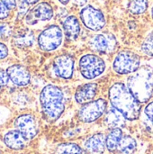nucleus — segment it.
I'll list each match as a JSON object with an SVG mask.
<instances>
[{"label":"nucleus","instance_id":"423d86ee","mask_svg":"<svg viewBox=\"0 0 153 154\" xmlns=\"http://www.w3.org/2000/svg\"><path fill=\"white\" fill-rule=\"evenodd\" d=\"M62 36V31L58 25H50L40 33L38 37L39 47L44 51H54L61 44Z\"/></svg>","mask_w":153,"mask_h":154},{"label":"nucleus","instance_id":"5701e85b","mask_svg":"<svg viewBox=\"0 0 153 154\" xmlns=\"http://www.w3.org/2000/svg\"><path fill=\"white\" fill-rule=\"evenodd\" d=\"M58 154H84V151L76 143H62L58 147Z\"/></svg>","mask_w":153,"mask_h":154},{"label":"nucleus","instance_id":"1a4fd4ad","mask_svg":"<svg viewBox=\"0 0 153 154\" xmlns=\"http://www.w3.org/2000/svg\"><path fill=\"white\" fill-rule=\"evenodd\" d=\"M89 45L96 52L108 54L115 51L117 47V41L112 33H100L92 37Z\"/></svg>","mask_w":153,"mask_h":154},{"label":"nucleus","instance_id":"6ab92c4d","mask_svg":"<svg viewBox=\"0 0 153 154\" xmlns=\"http://www.w3.org/2000/svg\"><path fill=\"white\" fill-rule=\"evenodd\" d=\"M123 136L124 135H123V132H122L121 128L111 129V131L108 133L107 136L106 137V149L111 152H114L117 151L119 143H120Z\"/></svg>","mask_w":153,"mask_h":154},{"label":"nucleus","instance_id":"393cba45","mask_svg":"<svg viewBox=\"0 0 153 154\" xmlns=\"http://www.w3.org/2000/svg\"><path fill=\"white\" fill-rule=\"evenodd\" d=\"M12 33V28L8 23H0V38L7 39Z\"/></svg>","mask_w":153,"mask_h":154},{"label":"nucleus","instance_id":"20e7f679","mask_svg":"<svg viewBox=\"0 0 153 154\" xmlns=\"http://www.w3.org/2000/svg\"><path fill=\"white\" fill-rule=\"evenodd\" d=\"M141 60L135 52L124 50L119 51L113 62V69L119 75L132 74L140 69Z\"/></svg>","mask_w":153,"mask_h":154},{"label":"nucleus","instance_id":"4468645a","mask_svg":"<svg viewBox=\"0 0 153 154\" xmlns=\"http://www.w3.org/2000/svg\"><path fill=\"white\" fill-rule=\"evenodd\" d=\"M97 93V85L96 83H87L82 86H79L75 93V99L77 103L85 105L87 104L96 97Z\"/></svg>","mask_w":153,"mask_h":154},{"label":"nucleus","instance_id":"a878e982","mask_svg":"<svg viewBox=\"0 0 153 154\" xmlns=\"http://www.w3.org/2000/svg\"><path fill=\"white\" fill-rule=\"evenodd\" d=\"M144 114L150 122L153 123V101L150 102L144 108Z\"/></svg>","mask_w":153,"mask_h":154},{"label":"nucleus","instance_id":"9d476101","mask_svg":"<svg viewBox=\"0 0 153 154\" xmlns=\"http://www.w3.org/2000/svg\"><path fill=\"white\" fill-rule=\"evenodd\" d=\"M74 59L68 54H63L55 58L52 68L57 77L63 79H69L74 73Z\"/></svg>","mask_w":153,"mask_h":154},{"label":"nucleus","instance_id":"6e6552de","mask_svg":"<svg viewBox=\"0 0 153 154\" xmlns=\"http://www.w3.org/2000/svg\"><path fill=\"white\" fill-rule=\"evenodd\" d=\"M80 19L84 25L92 31H99L106 24L104 14L92 5H87L80 11Z\"/></svg>","mask_w":153,"mask_h":154},{"label":"nucleus","instance_id":"9b49d317","mask_svg":"<svg viewBox=\"0 0 153 154\" xmlns=\"http://www.w3.org/2000/svg\"><path fill=\"white\" fill-rule=\"evenodd\" d=\"M14 126L27 140L34 138L38 133V125L36 119L32 115L19 116L14 121Z\"/></svg>","mask_w":153,"mask_h":154},{"label":"nucleus","instance_id":"2f4dec72","mask_svg":"<svg viewBox=\"0 0 153 154\" xmlns=\"http://www.w3.org/2000/svg\"><path fill=\"white\" fill-rule=\"evenodd\" d=\"M23 1L28 5H33V4H36L39 0H23Z\"/></svg>","mask_w":153,"mask_h":154},{"label":"nucleus","instance_id":"b1692460","mask_svg":"<svg viewBox=\"0 0 153 154\" xmlns=\"http://www.w3.org/2000/svg\"><path fill=\"white\" fill-rule=\"evenodd\" d=\"M142 51L150 57H153V31L144 39L142 44Z\"/></svg>","mask_w":153,"mask_h":154},{"label":"nucleus","instance_id":"c756f323","mask_svg":"<svg viewBox=\"0 0 153 154\" xmlns=\"http://www.w3.org/2000/svg\"><path fill=\"white\" fill-rule=\"evenodd\" d=\"M2 1L10 11L16 7V1L15 0H2Z\"/></svg>","mask_w":153,"mask_h":154},{"label":"nucleus","instance_id":"0eeeda50","mask_svg":"<svg viewBox=\"0 0 153 154\" xmlns=\"http://www.w3.org/2000/svg\"><path fill=\"white\" fill-rule=\"evenodd\" d=\"M107 102L104 98L93 100L85 104L78 111V118L81 122L90 124L100 118L106 111Z\"/></svg>","mask_w":153,"mask_h":154},{"label":"nucleus","instance_id":"bb28decb","mask_svg":"<svg viewBox=\"0 0 153 154\" xmlns=\"http://www.w3.org/2000/svg\"><path fill=\"white\" fill-rule=\"evenodd\" d=\"M10 13V10L6 7V5L3 3L2 0H0V20L5 19L8 17Z\"/></svg>","mask_w":153,"mask_h":154},{"label":"nucleus","instance_id":"2eb2a0df","mask_svg":"<svg viewBox=\"0 0 153 154\" xmlns=\"http://www.w3.org/2000/svg\"><path fill=\"white\" fill-rule=\"evenodd\" d=\"M85 150L90 154H102L106 146V136L103 134H96L85 142Z\"/></svg>","mask_w":153,"mask_h":154},{"label":"nucleus","instance_id":"7ed1b4c3","mask_svg":"<svg viewBox=\"0 0 153 154\" xmlns=\"http://www.w3.org/2000/svg\"><path fill=\"white\" fill-rule=\"evenodd\" d=\"M127 88L140 103L149 101L153 95V69L144 66L140 68L127 81Z\"/></svg>","mask_w":153,"mask_h":154},{"label":"nucleus","instance_id":"473e14b6","mask_svg":"<svg viewBox=\"0 0 153 154\" xmlns=\"http://www.w3.org/2000/svg\"><path fill=\"white\" fill-rule=\"evenodd\" d=\"M61 4H63V5H67L69 2V0H59Z\"/></svg>","mask_w":153,"mask_h":154},{"label":"nucleus","instance_id":"f8f14e48","mask_svg":"<svg viewBox=\"0 0 153 154\" xmlns=\"http://www.w3.org/2000/svg\"><path fill=\"white\" fill-rule=\"evenodd\" d=\"M53 17V9L51 5L46 2H42L31 9L25 16L28 24H35L39 21H49Z\"/></svg>","mask_w":153,"mask_h":154},{"label":"nucleus","instance_id":"f704fd0d","mask_svg":"<svg viewBox=\"0 0 153 154\" xmlns=\"http://www.w3.org/2000/svg\"><path fill=\"white\" fill-rule=\"evenodd\" d=\"M0 154H1V153H0Z\"/></svg>","mask_w":153,"mask_h":154},{"label":"nucleus","instance_id":"c85d7f7f","mask_svg":"<svg viewBox=\"0 0 153 154\" xmlns=\"http://www.w3.org/2000/svg\"><path fill=\"white\" fill-rule=\"evenodd\" d=\"M7 55H8V49H7V47L4 43L0 42V60L6 58Z\"/></svg>","mask_w":153,"mask_h":154},{"label":"nucleus","instance_id":"7c9ffc66","mask_svg":"<svg viewBox=\"0 0 153 154\" xmlns=\"http://www.w3.org/2000/svg\"><path fill=\"white\" fill-rule=\"evenodd\" d=\"M74 1V3L76 4V5H84L87 2V0H73Z\"/></svg>","mask_w":153,"mask_h":154},{"label":"nucleus","instance_id":"39448f33","mask_svg":"<svg viewBox=\"0 0 153 154\" xmlns=\"http://www.w3.org/2000/svg\"><path fill=\"white\" fill-rule=\"evenodd\" d=\"M78 68L85 79H93L104 73L106 63L102 58L96 54H86L80 58Z\"/></svg>","mask_w":153,"mask_h":154},{"label":"nucleus","instance_id":"412c9836","mask_svg":"<svg viewBox=\"0 0 153 154\" xmlns=\"http://www.w3.org/2000/svg\"><path fill=\"white\" fill-rule=\"evenodd\" d=\"M14 42L18 47H29L34 42V34L30 30H24L14 36Z\"/></svg>","mask_w":153,"mask_h":154},{"label":"nucleus","instance_id":"a211bd4d","mask_svg":"<svg viewBox=\"0 0 153 154\" xmlns=\"http://www.w3.org/2000/svg\"><path fill=\"white\" fill-rule=\"evenodd\" d=\"M63 30L66 37L70 40H76L80 33V24L75 15H69L63 21Z\"/></svg>","mask_w":153,"mask_h":154},{"label":"nucleus","instance_id":"f03ea898","mask_svg":"<svg viewBox=\"0 0 153 154\" xmlns=\"http://www.w3.org/2000/svg\"><path fill=\"white\" fill-rule=\"evenodd\" d=\"M40 103L43 115L50 122L59 119L65 109L64 94L59 87L54 85H47L42 88Z\"/></svg>","mask_w":153,"mask_h":154},{"label":"nucleus","instance_id":"dca6fc26","mask_svg":"<svg viewBox=\"0 0 153 154\" xmlns=\"http://www.w3.org/2000/svg\"><path fill=\"white\" fill-rule=\"evenodd\" d=\"M5 144L12 150H22L25 147L27 139L17 130L10 131L4 136Z\"/></svg>","mask_w":153,"mask_h":154},{"label":"nucleus","instance_id":"72a5a7b5","mask_svg":"<svg viewBox=\"0 0 153 154\" xmlns=\"http://www.w3.org/2000/svg\"><path fill=\"white\" fill-rule=\"evenodd\" d=\"M151 16H152V19H153V6H152V8H151Z\"/></svg>","mask_w":153,"mask_h":154},{"label":"nucleus","instance_id":"f3484780","mask_svg":"<svg viewBox=\"0 0 153 154\" xmlns=\"http://www.w3.org/2000/svg\"><path fill=\"white\" fill-rule=\"evenodd\" d=\"M106 112V113L105 116V124L111 129L121 128L125 125V117L114 106H111Z\"/></svg>","mask_w":153,"mask_h":154},{"label":"nucleus","instance_id":"ddd939ff","mask_svg":"<svg viewBox=\"0 0 153 154\" xmlns=\"http://www.w3.org/2000/svg\"><path fill=\"white\" fill-rule=\"evenodd\" d=\"M6 74L9 79L18 87H23L29 84L31 76L28 69L23 65L14 64L7 68Z\"/></svg>","mask_w":153,"mask_h":154},{"label":"nucleus","instance_id":"cd10ccee","mask_svg":"<svg viewBox=\"0 0 153 154\" xmlns=\"http://www.w3.org/2000/svg\"><path fill=\"white\" fill-rule=\"evenodd\" d=\"M8 76L6 74V71L5 72L3 69H0V90L5 87L6 86L7 82H8Z\"/></svg>","mask_w":153,"mask_h":154},{"label":"nucleus","instance_id":"f257e3e1","mask_svg":"<svg viewBox=\"0 0 153 154\" xmlns=\"http://www.w3.org/2000/svg\"><path fill=\"white\" fill-rule=\"evenodd\" d=\"M108 97L112 106L121 112L126 120L134 121L139 118L141 103L124 83H115L108 91Z\"/></svg>","mask_w":153,"mask_h":154},{"label":"nucleus","instance_id":"4be33fe9","mask_svg":"<svg viewBox=\"0 0 153 154\" xmlns=\"http://www.w3.org/2000/svg\"><path fill=\"white\" fill-rule=\"evenodd\" d=\"M128 8L133 14H143L148 8V0H131Z\"/></svg>","mask_w":153,"mask_h":154},{"label":"nucleus","instance_id":"aec40b11","mask_svg":"<svg viewBox=\"0 0 153 154\" xmlns=\"http://www.w3.org/2000/svg\"><path fill=\"white\" fill-rule=\"evenodd\" d=\"M137 149V143L136 141L130 135L123 136L117 151L120 154H133Z\"/></svg>","mask_w":153,"mask_h":154}]
</instances>
